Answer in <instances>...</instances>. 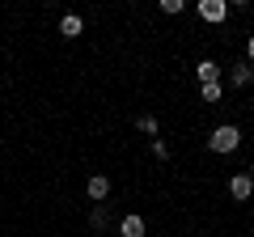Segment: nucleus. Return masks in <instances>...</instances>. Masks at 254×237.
Here are the masks:
<instances>
[{"instance_id":"nucleus-1","label":"nucleus","mask_w":254,"mask_h":237,"mask_svg":"<svg viewBox=\"0 0 254 237\" xmlns=\"http://www.w3.org/2000/svg\"><path fill=\"white\" fill-rule=\"evenodd\" d=\"M237 144H242V131H237L233 123H220V127H212V136H208L212 153H237Z\"/></svg>"},{"instance_id":"nucleus-2","label":"nucleus","mask_w":254,"mask_h":237,"mask_svg":"<svg viewBox=\"0 0 254 237\" xmlns=\"http://www.w3.org/2000/svg\"><path fill=\"white\" fill-rule=\"evenodd\" d=\"M195 9H199V17L208 21V26H220V21L229 17V4H225V0H199Z\"/></svg>"},{"instance_id":"nucleus-3","label":"nucleus","mask_w":254,"mask_h":237,"mask_svg":"<svg viewBox=\"0 0 254 237\" xmlns=\"http://www.w3.org/2000/svg\"><path fill=\"white\" fill-rule=\"evenodd\" d=\"M229 195H233L237 203H246L254 195V178L250 174H233V178H229Z\"/></svg>"},{"instance_id":"nucleus-4","label":"nucleus","mask_w":254,"mask_h":237,"mask_svg":"<svg viewBox=\"0 0 254 237\" xmlns=\"http://www.w3.org/2000/svg\"><path fill=\"white\" fill-rule=\"evenodd\" d=\"M119 237H144V216H136V212L123 216L119 220Z\"/></svg>"},{"instance_id":"nucleus-5","label":"nucleus","mask_w":254,"mask_h":237,"mask_svg":"<svg viewBox=\"0 0 254 237\" xmlns=\"http://www.w3.org/2000/svg\"><path fill=\"white\" fill-rule=\"evenodd\" d=\"M85 191H89V199H98V203H102V199H110V178H106V174H93Z\"/></svg>"},{"instance_id":"nucleus-6","label":"nucleus","mask_w":254,"mask_h":237,"mask_svg":"<svg viewBox=\"0 0 254 237\" xmlns=\"http://www.w3.org/2000/svg\"><path fill=\"white\" fill-rule=\"evenodd\" d=\"M195 76H199V85L220 81V64H216V59H199V64H195Z\"/></svg>"},{"instance_id":"nucleus-7","label":"nucleus","mask_w":254,"mask_h":237,"mask_svg":"<svg viewBox=\"0 0 254 237\" xmlns=\"http://www.w3.org/2000/svg\"><path fill=\"white\" fill-rule=\"evenodd\" d=\"M60 34H64V38H76V34H85V21L76 17V13H64V17H60Z\"/></svg>"},{"instance_id":"nucleus-8","label":"nucleus","mask_w":254,"mask_h":237,"mask_svg":"<svg viewBox=\"0 0 254 237\" xmlns=\"http://www.w3.org/2000/svg\"><path fill=\"white\" fill-rule=\"evenodd\" d=\"M250 81H254V68L250 64H237L233 72H229V85H233V89H246Z\"/></svg>"},{"instance_id":"nucleus-9","label":"nucleus","mask_w":254,"mask_h":237,"mask_svg":"<svg viewBox=\"0 0 254 237\" xmlns=\"http://www.w3.org/2000/svg\"><path fill=\"white\" fill-rule=\"evenodd\" d=\"M140 131H144V136H157V131H161L157 115H140Z\"/></svg>"},{"instance_id":"nucleus-10","label":"nucleus","mask_w":254,"mask_h":237,"mask_svg":"<svg viewBox=\"0 0 254 237\" xmlns=\"http://www.w3.org/2000/svg\"><path fill=\"white\" fill-rule=\"evenodd\" d=\"M106 220H110V216H106V203H98L93 216H89V225H93V229H106Z\"/></svg>"},{"instance_id":"nucleus-11","label":"nucleus","mask_w":254,"mask_h":237,"mask_svg":"<svg viewBox=\"0 0 254 237\" xmlns=\"http://www.w3.org/2000/svg\"><path fill=\"white\" fill-rule=\"evenodd\" d=\"M199 93H203V102H220V81H212V85H199Z\"/></svg>"},{"instance_id":"nucleus-12","label":"nucleus","mask_w":254,"mask_h":237,"mask_svg":"<svg viewBox=\"0 0 254 237\" xmlns=\"http://www.w3.org/2000/svg\"><path fill=\"white\" fill-rule=\"evenodd\" d=\"M182 9H187L182 0H161V13H170V17H174V13H182Z\"/></svg>"},{"instance_id":"nucleus-13","label":"nucleus","mask_w":254,"mask_h":237,"mask_svg":"<svg viewBox=\"0 0 254 237\" xmlns=\"http://www.w3.org/2000/svg\"><path fill=\"white\" fill-rule=\"evenodd\" d=\"M153 157H157V161H165V157H170V148H165V140H153Z\"/></svg>"},{"instance_id":"nucleus-14","label":"nucleus","mask_w":254,"mask_h":237,"mask_svg":"<svg viewBox=\"0 0 254 237\" xmlns=\"http://www.w3.org/2000/svg\"><path fill=\"white\" fill-rule=\"evenodd\" d=\"M246 55H250V59H254V38H250V43H246Z\"/></svg>"}]
</instances>
